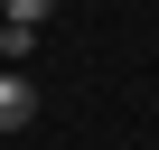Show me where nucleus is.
<instances>
[{"mask_svg": "<svg viewBox=\"0 0 159 150\" xmlns=\"http://www.w3.org/2000/svg\"><path fill=\"white\" fill-rule=\"evenodd\" d=\"M28 122H38V85L0 66V131H28Z\"/></svg>", "mask_w": 159, "mask_h": 150, "instance_id": "obj_1", "label": "nucleus"}, {"mask_svg": "<svg viewBox=\"0 0 159 150\" xmlns=\"http://www.w3.org/2000/svg\"><path fill=\"white\" fill-rule=\"evenodd\" d=\"M28 56H38V28H10V19H0V66H10V75H19Z\"/></svg>", "mask_w": 159, "mask_h": 150, "instance_id": "obj_2", "label": "nucleus"}, {"mask_svg": "<svg viewBox=\"0 0 159 150\" xmlns=\"http://www.w3.org/2000/svg\"><path fill=\"white\" fill-rule=\"evenodd\" d=\"M47 10H56V0H0V19H10V28H47Z\"/></svg>", "mask_w": 159, "mask_h": 150, "instance_id": "obj_3", "label": "nucleus"}]
</instances>
